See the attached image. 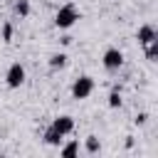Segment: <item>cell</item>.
<instances>
[{"label":"cell","mask_w":158,"mask_h":158,"mask_svg":"<svg viewBox=\"0 0 158 158\" xmlns=\"http://www.w3.org/2000/svg\"><path fill=\"white\" fill-rule=\"evenodd\" d=\"M79 17H81V15H79V10H77V5L67 2V5H62V7L57 10V15H54V25H57V30H69V27L77 25Z\"/></svg>","instance_id":"obj_1"},{"label":"cell","mask_w":158,"mask_h":158,"mask_svg":"<svg viewBox=\"0 0 158 158\" xmlns=\"http://www.w3.org/2000/svg\"><path fill=\"white\" fill-rule=\"evenodd\" d=\"M94 86H96V81H94L89 74L77 77V79L72 81V99H77V101L89 99V96H91V91H94Z\"/></svg>","instance_id":"obj_2"},{"label":"cell","mask_w":158,"mask_h":158,"mask_svg":"<svg viewBox=\"0 0 158 158\" xmlns=\"http://www.w3.org/2000/svg\"><path fill=\"white\" fill-rule=\"evenodd\" d=\"M25 79H27L25 67H22L20 62H12V64L7 67V72H5V84H7L10 89H20V86L25 84Z\"/></svg>","instance_id":"obj_3"},{"label":"cell","mask_w":158,"mask_h":158,"mask_svg":"<svg viewBox=\"0 0 158 158\" xmlns=\"http://www.w3.org/2000/svg\"><path fill=\"white\" fill-rule=\"evenodd\" d=\"M101 64H104L106 72H118L123 67V52L118 47H109L104 52V57H101Z\"/></svg>","instance_id":"obj_4"},{"label":"cell","mask_w":158,"mask_h":158,"mask_svg":"<svg viewBox=\"0 0 158 158\" xmlns=\"http://www.w3.org/2000/svg\"><path fill=\"white\" fill-rule=\"evenodd\" d=\"M136 40H138V44H141V47H146L148 42L158 40V30H156L151 22H146V25H141V27H138V32H136Z\"/></svg>","instance_id":"obj_5"},{"label":"cell","mask_w":158,"mask_h":158,"mask_svg":"<svg viewBox=\"0 0 158 158\" xmlns=\"http://www.w3.org/2000/svg\"><path fill=\"white\" fill-rule=\"evenodd\" d=\"M49 126H52V128H57L62 136H69V133L74 131V118H72L69 114H62V116H57Z\"/></svg>","instance_id":"obj_6"},{"label":"cell","mask_w":158,"mask_h":158,"mask_svg":"<svg viewBox=\"0 0 158 158\" xmlns=\"http://www.w3.org/2000/svg\"><path fill=\"white\" fill-rule=\"evenodd\" d=\"M67 62H69V57H67V52H54V54H49V59H47V64H49V69H64L67 67Z\"/></svg>","instance_id":"obj_7"},{"label":"cell","mask_w":158,"mask_h":158,"mask_svg":"<svg viewBox=\"0 0 158 158\" xmlns=\"http://www.w3.org/2000/svg\"><path fill=\"white\" fill-rule=\"evenodd\" d=\"M42 138H44V143H47V146H57V148H59V146H62V141H64V136H62L57 128H52V126H47V131H44V136H42Z\"/></svg>","instance_id":"obj_8"},{"label":"cell","mask_w":158,"mask_h":158,"mask_svg":"<svg viewBox=\"0 0 158 158\" xmlns=\"http://www.w3.org/2000/svg\"><path fill=\"white\" fill-rule=\"evenodd\" d=\"M77 153H79V141H69V143L62 141V146H59V156H64V158H74Z\"/></svg>","instance_id":"obj_9"},{"label":"cell","mask_w":158,"mask_h":158,"mask_svg":"<svg viewBox=\"0 0 158 158\" xmlns=\"http://www.w3.org/2000/svg\"><path fill=\"white\" fill-rule=\"evenodd\" d=\"M109 109H121V104H123V99H121V86L116 84L111 91H109Z\"/></svg>","instance_id":"obj_10"},{"label":"cell","mask_w":158,"mask_h":158,"mask_svg":"<svg viewBox=\"0 0 158 158\" xmlns=\"http://www.w3.org/2000/svg\"><path fill=\"white\" fill-rule=\"evenodd\" d=\"M143 54H146V59H148V62H156V59H158V40L148 42V44L143 47Z\"/></svg>","instance_id":"obj_11"},{"label":"cell","mask_w":158,"mask_h":158,"mask_svg":"<svg viewBox=\"0 0 158 158\" xmlns=\"http://www.w3.org/2000/svg\"><path fill=\"white\" fill-rule=\"evenodd\" d=\"M84 148H86V153H99L101 151V141L96 138V136H86V141H84Z\"/></svg>","instance_id":"obj_12"},{"label":"cell","mask_w":158,"mask_h":158,"mask_svg":"<svg viewBox=\"0 0 158 158\" xmlns=\"http://www.w3.org/2000/svg\"><path fill=\"white\" fill-rule=\"evenodd\" d=\"M15 15L17 17H27L30 15V0H15Z\"/></svg>","instance_id":"obj_13"},{"label":"cell","mask_w":158,"mask_h":158,"mask_svg":"<svg viewBox=\"0 0 158 158\" xmlns=\"http://www.w3.org/2000/svg\"><path fill=\"white\" fill-rule=\"evenodd\" d=\"M0 35H2V42H5V44H10V42H12V35H15V27H12V22H2V30H0Z\"/></svg>","instance_id":"obj_14"},{"label":"cell","mask_w":158,"mask_h":158,"mask_svg":"<svg viewBox=\"0 0 158 158\" xmlns=\"http://www.w3.org/2000/svg\"><path fill=\"white\" fill-rule=\"evenodd\" d=\"M148 118H151V116H148L146 111H141V114H136V118H133V123H136V126H146V123H148Z\"/></svg>","instance_id":"obj_15"},{"label":"cell","mask_w":158,"mask_h":158,"mask_svg":"<svg viewBox=\"0 0 158 158\" xmlns=\"http://www.w3.org/2000/svg\"><path fill=\"white\" fill-rule=\"evenodd\" d=\"M5 2H15V0H5Z\"/></svg>","instance_id":"obj_16"}]
</instances>
